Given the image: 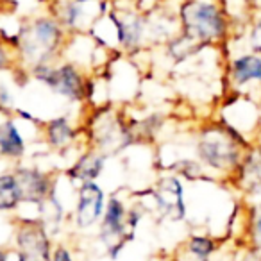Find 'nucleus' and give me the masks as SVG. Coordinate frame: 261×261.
Segmentation results:
<instances>
[{
    "label": "nucleus",
    "instance_id": "nucleus-1",
    "mask_svg": "<svg viewBox=\"0 0 261 261\" xmlns=\"http://www.w3.org/2000/svg\"><path fill=\"white\" fill-rule=\"evenodd\" d=\"M68 33L63 29L52 13H43L27 18L20 25L16 40L18 66L29 72L31 68L61 59Z\"/></svg>",
    "mask_w": 261,
    "mask_h": 261
},
{
    "label": "nucleus",
    "instance_id": "nucleus-2",
    "mask_svg": "<svg viewBox=\"0 0 261 261\" xmlns=\"http://www.w3.org/2000/svg\"><path fill=\"white\" fill-rule=\"evenodd\" d=\"M181 33L202 47L224 43L231 34L232 18L220 0H179Z\"/></svg>",
    "mask_w": 261,
    "mask_h": 261
},
{
    "label": "nucleus",
    "instance_id": "nucleus-3",
    "mask_svg": "<svg viewBox=\"0 0 261 261\" xmlns=\"http://www.w3.org/2000/svg\"><path fill=\"white\" fill-rule=\"evenodd\" d=\"M29 72L34 79L50 88L56 95L68 98L72 102H83L84 98L93 93L91 81L86 77L83 66L72 61H65L63 58L54 63L38 65Z\"/></svg>",
    "mask_w": 261,
    "mask_h": 261
},
{
    "label": "nucleus",
    "instance_id": "nucleus-4",
    "mask_svg": "<svg viewBox=\"0 0 261 261\" xmlns=\"http://www.w3.org/2000/svg\"><path fill=\"white\" fill-rule=\"evenodd\" d=\"M197 158L207 168L218 172H231L242 163V152L234 135L222 129L204 130L197 142Z\"/></svg>",
    "mask_w": 261,
    "mask_h": 261
},
{
    "label": "nucleus",
    "instance_id": "nucleus-5",
    "mask_svg": "<svg viewBox=\"0 0 261 261\" xmlns=\"http://www.w3.org/2000/svg\"><path fill=\"white\" fill-rule=\"evenodd\" d=\"M50 13L68 34H86L97 20L113 8V0L102 2H75V0H48Z\"/></svg>",
    "mask_w": 261,
    "mask_h": 261
},
{
    "label": "nucleus",
    "instance_id": "nucleus-6",
    "mask_svg": "<svg viewBox=\"0 0 261 261\" xmlns=\"http://www.w3.org/2000/svg\"><path fill=\"white\" fill-rule=\"evenodd\" d=\"M118 36V48L125 54H136L149 45L147 38V13L135 6L113 2L109 9Z\"/></svg>",
    "mask_w": 261,
    "mask_h": 261
},
{
    "label": "nucleus",
    "instance_id": "nucleus-7",
    "mask_svg": "<svg viewBox=\"0 0 261 261\" xmlns=\"http://www.w3.org/2000/svg\"><path fill=\"white\" fill-rule=\"evenodd\" d=\"M127 213L129 210L118 197H109V200L106 202L104 215H102L100 227H98V238L106 245L109 257L113 259L118 257L123 245L133 238V232H135L129 227Z\"/></svg>",
    "mask_w": 261,
    "mask_h": 261
},
{
    "label": "nucleus",
    "instance_id": "nucleus-8",
    "mask_svg": "<svg viewBox=\"0 0 261 261\" xmlns=\"http://www.w3.org/2000/svg\"><path fill=\"white\" fill-rule=\"evenodd\" d=\"M15 245L18 261H52L50 238L41 220H20Z\"/></svg>",
    "mask_w": 261,
    "mask_h": 261
},
{
    "label": "nucleus",
    "instance_id": "nucleus-9",
    "mask_svg": "<svg viewBox=\"0 0 261 261\" xmlns=\"http://www.w3.org/2000/svg\"><path fill=\"white\" fill-rule=\"evenodd\" d=\"M150 195L156 204L158 213L170 222H181L186 215L185 190L175 175H161L154 182Z\"/></svg>",
    "mask_w": 261,
    "mask_h": 261
},
{
    "label": "nucleus",
    "instance_id": "nucleus-10",
    "mask_svg": "<svg viewBox=\"0 0 261 261\" xmlns=\"http://www.w3.org/2000/svg\"><path fill=\"white\" fill-rule=\"evenodd\" d=\"M106 210V197L104 190L95 181L83 182L77 192L75 211L73 220L79 229H90L102 220V215Z\"/></svg>",
    "mask_w": 261,
    "mask_h": 261
},
{
    "label": "nucleus",
    "instance_id": "nucleus-11",
    "mask_svg": "<svg viewBox=\"0 0 261 261\" xmlns=\"http://www.w3.org/2000/svg\"><path fill=\"white\" fill-rule=\"evenodd\" d=\"M95 127V149L104 156H111L123 150L135 138V133L118 116H104Z\"/></svg>",
    "mask_w": 261,
    "mask_h": 261
},
{
    "label": "nucleus",
    "instance_id": "nucleus-12",
    "mask_svg": "<svg viewBox=\"0 0 261 261\" xmlns=\"http://www.w3.org/2000/svg\"><path fill=\"white\" fill-rule=\"evenodd\" d=\"M15 174L23 193V204H34L41 207V204L50 197L54 190V179L34 167H20L15 170Z\"/></svg>",
    "mask_w": 261,
    "mask_h": 261
},
{
    "label": "nucleus",
    "instance_id": "nucleus-13",
    "mask_svg": "<svg viewBox=\"0 0 261 261\" xmlns=\"http://www.w3.org/2000/svg\"><path fill=\"white\" fill-rule=\"evenodd\" d=\"M229 77L236 86H245L254 81L261 84V54L245 52L236 56L229 65Z\"/></svg>",
    "mask_w": 261,
    "mask_h": 261
},
{
    "label": "nucleus",
    "instance_id": "nucleus-14",
    "mask_svg": "<svg viewBox=\"0 0 261 261\" xmlns=\"http://www.w3.org/2000/svg\"><path fill=\"white\" fill-rule=\"evenodd\" d=\"M104 167H106L104 154L98 152L97 149H90L66 170V175H68L70 181H79L83 185V182L95 181L102 174Z\"/></svg>",
    "mask_w": 261,
    "mask_h": 261
},
{
    "label": "nucleus",
    "instance_id": "nucleus-15",
    "mask_svg": "<svg viewBox=\"0 0 261 261\" xmlns=\"http://www.w3.org/2000/svg\"><path fill=\"white\" fill-rule=\"evenodd\" d=\"M23 154H25V140L16 127L15 118L6 116L4 120H0V158L20 160Z\"/></svg>",
    "mask_w": 261,
    "mask_h": 261
},
{
    "label": "nucleus",
    "instance_id": "nucleus-16",
    "mask_svg": "<svg viewBox=\"0 0 261 261\" xmlns=\"http://www.w3.org/2000/svg\"><path fill=\"white\" fill-rule=\"evenodd\" d=\"M43 138L50 149L65 150L77 138V130L70 123L68 116H58L43 123Z\"/></svg>",
    "mask_w": 261,
    "mask_h": 261
},
{
    "label": "nucleus",
    "instance_id": "nucleus-17",
    "mask_svg": "<svg viewBox=\"0 0 261 261\" xmlns=\"http://www.w3.org/2000/svg\"><path fill=\"white\" fill-rule=\"evenodd\" d=\"M23 204V193L15 172L0 175V211H15Z\"/></svg>",
    "mask_w": 261,
    "mask_h": 261
},
{
    "label": "nucleus",
    "instance_id": "nucleus-18",
    "mask_svg": "<svg viewBox=\"0 0 261 261\" xmlns=\"http://www.w3.org/2000/svg\"><path fill=\"white\" fill-rule=\"evenodd\" d=\"M240 170H242V181L249 182L250 188H259L261 186V147L245 158L243 163H240Z\"/></svg>",
    "mask_w": 261,
    "mask_h": 261
},
{
    "label": "nucleus",
    "instance_id": "nucleus-19",
    "mask_svg": "<svg viewBox=\"0 0 261 261\" xmlns=\"http://www.w3.org/2000/svg\"><path fill=\"white\" fill-rule=\"evenodd\" d=\"M215 250H217V243H215V240L210 238V236L193 234V236H190V240L186 242V252L193 254V256L210 257Z\"/></svg>",
    "mask_w": 261,
    "mask_h": 261
},
{
    "label": "nucleus",
    "instance_id": "nucleus-20",
    "mask_svg": "<svg viewBox=\"0 0 261 261\" xmlns=\"http://www.w3.org/2000/svg\"><path fill=\"white\" fill-rule=\"evenodd\" d=\"M16 65H18V58H16L15 47L0 36V73L6 72V70H11Z\"/></svg>",
    "mask_w": 261,
    "mask_h": 261
},
{
    "label": "nucleus",
    "instance_id": "nucleus-21",
    "mask_svg": "<svg viewBox=\"0 0 261 261\" xmlns=\"http://www.w3.org/2000/svg\"><path fill=\"white\" fill-rule=\"evenodd\" d=\"M249 43H250L252 52L261 54V11L252 13V16H250Z\"/></svg>",
    "mask_w": 261,
    "mask_h": 261
},
{
    "label": "nucleus",
    "instance_id": "nucleus-22",
    "mask_svg": "<svg viewBox=\"0 0 261 261\" xmlns=\"http://www.w3.org/2000/svg\"><path fill=\"white\" fill-rule=\"evenodd\" d=\"M113 2H122V4L135 6V8L142 9V11H150L152 8H156L158 4H161L163 0H113Z\"/></svg>",
    "mask_w": 261,
    "mask_h": 261
},
{
    "label": "nucleus",
    "instance_id": "nucleus-23",
    "mask_svg": "<svg viewBox=\"0 0 261 261\" xmlns=\"http://www.w3.org/2000/svg\"><path fill=\"white\" fill-rule=\"evenodd\" d=\"M52 261H73L72 250L65 245H58L52 249Z\"/></svg>",
    "mask_w": 261,
    "mask_h": 261
},
{
    "label": "nucleus",
    "instance_id": "nucleus-24",
    "mask_svg": "<svg viewBox=\"0 0 261 261\" xmlns=\"http://www.w3.org/2000/svg\"><path fill=\"white\" fill-rule=\"evenodd\" d=\"M252 236L254 242H256L257 249L261 250V202L256 210V215H254V229H252Z\"/></svg>",
    "mask_w": 261,
    "mask_h": 261
},
{
    "label": "nucleus",
    "instance_id": "nucleus-25",
    "mask_svg": "<svg viewBox=\"0 0 261 261\" xmlns=\"http://www.w3.org/2000/svg\"><path fill=\"white\" fill-rule=\"evenodd\" d=\"M249 6H250V11L252 13L261 11V0H249Z\"/></svg>",
    "mask_w": 261,
    "mask_h": 261
},
{
    "label": "nucleus",
    "instance_id": "nucleus-26",
    "mask_svg": "<svg viewBox=\"0 0 261 261\" xmlns=\"http://www.w3.org/2000/svg\"><path fill=\"white\" fill-rule=\"evenodd\" d=\"M210 257H199V256H193V254H188L186 252V256H185V259L182 261H207Z\"/></svg>",
    "mask_w": 261,
    "mask_h": 261
},
{
    "label": "nucleus",
    "instance_id": "nucleus-27",
    "mask_svg": "<svg viewBox=\"0 0 261 261\" xmlns=\"http://www.w3.org/2000/svg\"><path fill=\"white\" fill-rule=\"evenodd\" d=\"M0 261H8V252H4L2 249H0Z\"/></svg>",
    "mask_w": 261,
    "mask_h": 261
},
{
    "label": "nucleus",
    "instance_id": "nucleus-28",
    "mask_svg": "<svg viewBox=\"0 0 261 261\" xmlns=\"http://www.w3.org/2000/svg\"><path fill=\"white\" fill-rule=\"evenodd\" d=\"M75 2H102V0H75Z\"/></svg>",
    "mask_w": 261,
    "mask_h": 261
}]
</instances>
